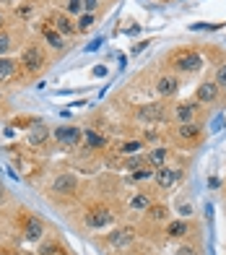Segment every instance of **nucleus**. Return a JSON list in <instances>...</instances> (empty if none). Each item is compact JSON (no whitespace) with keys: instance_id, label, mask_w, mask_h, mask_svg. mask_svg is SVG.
Returning a JSON list of instances; mask_svg holds the SVG:
<instances>
[{"instance_id":"5701e85b","label":"nucleus","mask_w":226,"mask_h":255,"mask_svg":"<svg viewBox=\"0 0 226 255\" xmlns=\"http://www.w3.org/2000/svg\"><path fill=\"white\" fill-rule=\"evenodd\" d=\"M39 255H71V250L60 240H44L39 245Z\"/></svg>"},{"instance_id":"aec40b11","label":"nucleus","mask_w":226,"mask_h":255,"mask_svg":"<svg viewBox=\"0 0 226 255\" xmlns=\"http://www.w3.org/2000/svg\"><path fill=\"white\" fill-rule=\"evenodd\" d=\"M42 39H44V44H50L52 50H65V37L60 31H55L52 26H47V24L42 26Z\"/></svg>"},{"instance_id":"f257e3e1","label":"nucleus","mask_w":226,"mask_h":255,"mask_svg":"<svg viewBox=\"0 0 226 255\" xmlns=\"http://www.w3.org/2000/svg\"><path fill=\"white\" fill-rule=\"evenodd\" d=\"M166 65L172 68V73H177V76H195V73L203 71L206 60H203V55L193 47H179L166 57Z\"/></svg>"},{"instance_id":"9d476101","label":"nucleus","mask_w":226,"mask_h":255,"mask_svg":"<svg viewBox=\"0 0 226 255\" xmlns=\"http://www.w3.org/2000/svg\"><path fill=\"white\" fill-rule=\"evenodd\" d=\"M52 138L60 146H65V148H75L78 143H81V138H83V130L75 128V125H60V128L52 130Z\"/></svg>"},{"instance_id":"72a5a7b5","label":"nucleus","mask_w":226,"mask_h":255,"mask_svg":"<svg viewBox=\"0 0 226 255\" xmlns=\"http://www.w3.org/2000/svg\"><path fill=\"white\" fill-rule=\"evenodd\" d=\"M8 201V193H5V185L0 182V203H5Z\"/></svg>"},{"instance_id":"2eb2a0df","label":"nucleus","mask_w":226,"mask_h":255,"mask_svg":"<svg viewBox=\"0 0 226 255\" xmlns=\"http://www.w3.org/2000/svg\"><path fill=\"white\" fill-rule=\"evenodd\" d=\"M164 232H166V237L169 240H185L190 232H193V224L187 222V219H169V222L164 224Z\"/></svg>"},{"instance_id":"6ab92c4d","label":"nucleus","mask_w":226,"mask_h":255,"mask_svg":"<svg viewBox=\"0 0 226 255\" xmlns=\"http://www.w3.org/2000/svg\"><path fill=\"white\" fill-rule=\"evenodd\" d=\"M104 146H107V138L99 135L96 130H91V128H86L83 130V148H88V151H101Z\"/></svg>"},{"instance_id":"a878e982","label":"nucleus","mask_w":226,"mask_h":255,"mask_svg":"<svg viewBox=\"0 0 226 255\" xmlns=\"http://www.w3.org/2000/svg\"><path fill=\"white\" fill-rule=\"evenodd\" d=\"M10 50H13V37L8 31H0V57L8 55Z\"/></svg>"},{"instance_id":"a211bd4d","label":"nucleus","mask_w":226,"mask_h":255,"mask_svg":"<svg viewBox=\"0 0 226 255\" xmlns=\"http://www.w3.org/2000/svg\"><path fill=\"white\" fill-rule=\"evenodd\" d=\"M169 206L166 203H151V208L146 211V219H149L151 224H166L169 222Z\"/></svg>"},{"instance_id":"4be33fe9","label":"nucleus","mask_w":226,"mask_h":255,"mask_svg":"<svg viewBox=\"0 0 226 255\" xmlns=\"http://www.w3.org/2000/svg\"><path fill=\"white\" fill-rule=\"evenodd\" d=\"M141 148H146L143 138H130V141H120V143H117V154H122V156H135Z\"/></svg>"},{"instance_id":"c85d7f7f","label":"nucleus","mask_w":226,"mask_h":255,"mask_svg":"<svg viewBox=\"0 0 226 255\" xmlns=\"http://www.w3.org/2000/svg\"><path fill=\"white\" fill-rule=\"evenodd\" d=\"M39 120L37 118H31V115H24V118H16L13 123H10V128H34Z\"/></svg>"},{"instance_id":"412c9836","label":"nucleus","mask_w":226,"mask_h":255,"mask_svg":"<svg viewBox=\"0 0 226 255\" xmlns=\"http://www.w3.org/2000/svg\"><path fill=\"white\" fill-rule=\"evenodd\" d=\"M50 135H52V130H50V128L44 125V123H37V125L31 128V133H29V138H26V141H29V146H42V143L47 141Z\"/></svg>"},{"instance_id":"1a4fd4ad","label":"nucleus","mask_w":226,"mask_h":255,"mask_svg":"<svg viewBox=\"0 0 226 255\" xmlns=\"http://www.w3.org/2000/svg\"><path fill=\"white\" fill-rule=\"evenodd\" d=\"M182 180V169H179L177 164H164V167H156L153 172V182L159 185L161 190H169L174 188V185Z\"/></svg>"},{"instance_id":"cd10ccee","label":"nucleus","mask_w":226,"mask_h":255,"mask_svg":"<svg viewBox=\"0 0 226 255\" xmlns=\"http://www.w3.org/2000/svg\"><path fill=\"white\" fill-rule=\"evenodd\" d=\"M65 13L68 16H81L83 13V0H68V3H65Z\"/></svg>"},{"instance_id":"f8f14e48","label":"nucleus","mask_w":226,"mask_h":255,"mask_svg":"<svg viewBox=\"0 0 226 255\" xmlns=\"http://www.w3.org/2000/svg\"><path fill=\"white\" fill-rule=\"evenodd\" d=\"M198 107L200 104L193 99V102H177L172 107V120L179 125V123H195L198 118Z\"/></svg>"},{"instance_id":"6e6552de","label":"nucleus","mask_w":226,"mask_h":255,"mask_svg":"<svg viewBox=\"0 0 226 255\" xmlns=\"http://www.w3.org/2000/svg\"><path fill=\"white\" fill-rule=\"evenodd\" d=\"M172 138L182 146H190V143H198L203 138V125L200 123H179L174 130H172Z\"/></svg>"},{"instance_id":"bb28decb","label":"nucleus","mask_w":226,"mask_h":255,"mask_svg":"<svg viewBox=\"0 0 226 255\" xmlns=\"http://www.w3.org/2000/svg\"><path fill=\"white\" fill-rule=\"evenodd\" d=\"M213 81L219 84V89H221V91H226V60H224V63H219L216 73H213Z\"/></svg>"},{"instance_id":"4468645a","label":"nucleus","mask_w":226,"mask_h":255,"mask_svg":"<svg viewBox=\"0 0 226 255\" xmlns=\"http://www.w3.org/2000/svg\"><path fill=\"white\" fill-rule=\"evenodd\" d=\"M47 26H52L55 31H60L65 39H68V37H75V34H78L75 21H71V16H68L65 10H63V13H52V16L47 18Z\"/></svg>"},{"instance_id":"473e14b6","label":"nucleus","mask_w":226,"mask_h":255,"mask_svg":"<svg viewBox=\"0 0 226 255\" xmlns=\"http://www.w3.org/2000/svg\"><path fill=\"white\" fill-rule=\"evenodd\" d=\"M0 255H21L16 248H0Z\"/></svg>"},{"instance_id":"0eeeda50","label":"nucleus","mask_w":226,"mask_h":255,"mask_svg":"<svg viewBox=\"0 0 226 255\" xmlns=\"http://www.w3.org/2000/svg\"><path fill=\"white\" fill-rule=\"evenodd\" d=\"M135 237H138V232H135V227H130V224H122V227H117V229L107 232L104 242H107V245H109L112 250H125V248H130L133 242H135Z\"/></svg>"},{"instance_id":"ddd939ff","label":"nucleus","mask_w":226,"mask_h":255,"mask_svg":"<svg viewBox=\"0 0 226 255\" xmlns=\"http://www.w3.org/2000/svg\"><path fill=\"white\" fill-rule=\"evenodd\" d=\"M153 86H156V94H159L161 99H169L179 91V76L177 73H161L159 78H156Z\"/></svg>"},{"instance_id":"c9c22d12","label":"nucleus","mask_w":226,"mask_h":255,"mask_svg":"<svg viewBox=\"0 0 226 255\" xmlns=\"http://www.w3.org/2000/svg\"><path fill=\"white\" fill-rule=\"evenodd\" d=\"M3 99H5V91H3V86H0V104H3Z\"/></svg>"},{"instance_id":"f03ea898","label":"nucleus","mask_w":226,"mask_h":255,"mask_svg":"<svg viewBox=\"0 0 226 255\" xmlns=\"http://www.w3.org/2000/svg\"><path fill=\"white\" fill-rule=\"evenodd\" d=\"M172 118V107H166L164 102H149V104H138L133 110V120L141 125H161Z\"/></svg>"},{"instance_id":"c756f323","label":"nucleus","mask_w":226,"mask_h":255,"mask_svg":"<svg viewBox=\"0 0 226 255\" xmlns=\"http://www.w3.org/2000/svg\"><path fill=\"white\" fill-rule=\"evenodd\" d=\"M179 216H182V219H190V216H193V203H179V211H177Z\"/></svg>"},{"instance_id":"2f4dec72","label":"nucleus","mask_w":226,"mask_h":255,"mask_svg":"<svg viewBox=\"0 0 226 255\" xmlns=\"http://www.w3.org/2000/svg\"><path fill=\"white\" fill-rule=\"evenodd\" d=\"M177 255H198V250L193 245H182V248H177Z\"/></svg>"},{"instance_id":"39448f33","label":"nucleus","mask_w":226,"mask_h":255,"mask_svg":"<svg viewBox=\"0 0 226 255\" xmlns=\"http://www.w3.org/2000/svg\"><path fill=\"white\" fill-rule=\"evenodd\" d=\"M83 224L88 229H104L109 224H115V211H112L109 206H104V203H94V206L86 208Z\"/></svg>"},{"instance_id":"dca6fc26","label":"nucleus","mask_w":226,"mask_h":255,"mask_svg":"<svg viewBox=\"0 0 226 255\" xmlns=\"http://www.w3.org/2000/svg\"><path fill=\"white\" fill-rule=\"evenodd\" d=\"M151 203H153V198H151V193H146V190H135L128 198V208L135 214H146L151 208Z\"/></svg>"},{"instance_id":"7ed1b4c3","label":"nucleus","mask_w":226,"mask_h":255,"mask_svg":"<svg viewBox=\"0 0 226 255\" xmlns=\"http://www.w3.org/2000/svg\"><path fill=\"white\" fill-rule=\"evenodd\" d=\"M18 65H21V71H24L26 76H37L42 68L47 65V52H44V47L39 42H31V44H26V47L21 50Z\"/></svg>"},{"instance_id":"393cba45","label":"nucleus","mask_w":226,"mask_h":255,"mask_svg":"<svg viewBox=\"0 0 226 255\" xmlns=\"http://www.w3.org/2000/svg\"><path fill=\"white\" fill-rule=\"evenodd\" d=\"M94 21H96V13H81V16L75 18V29L78 31H88V29L94 26Z\"/></svg>"},{"instance_id":"f704fd0d","label":"nucleus","mask_w":226,"mask_h":255,"mask_svg":"<svg viewBox=\"0 0 226 255\" xmlns=\"http://www.w3.org/2000/svg\"><path fill=\"white\" fill-rule=\"evenodd\" d=\"M0 31H5V16H3V10H0Z\"/></svg>"},{"instance_id":"7c9ffc66","label":"nucleus","mask_w":226,"mask_h":255,"mask_svg":"<svg viewBox=\"0 0 226 255\" xmlns=\"http://www.w3.org/2000/svg\"><path fill=\"white\" fill-rule=\"evenodd\" d=\"M99 10V0H83V13H96Z\"/></svg>"},{"instance_id":"b1692460","label":"nucleus","mask_w":226,"mask_h":255,"mask_svg":"<svg viewBox=\"0 0 226 255\" xmlns=\"http://www.w3.org/2000/svg\"><path fill=\"white\" fill-rule=\"evenodd\" d=\"M169 154H172V151H169L166 146H156V148H151V151L146 154V156H149V164L156 169V167H164V164H166Z\"/></svg>"},{"instance_id":"9b49d317","label":"nucleus","mask_w":226,"mask_h":255,"mask_svg":"<svg viewBox=\"0 0 226 255\" xmlns=\"http://www.w3.org/2000/svg\"><path fill=\"white\" fill-rule=\"evenodd\" d=\"M219 97H221V89L213 78L200 81L198 89H195V102L198 104H213V102H219Z\"/></svg>"},{"instance_id":"20e7f679","label":"nucleus","mask_w":226,"mask_h":255,"mask_svg":"<svg viewBox=\"0 0 226 255\" xmlns=\"http://www.w3.org/2000/svg\"><path fill=\"white\" fill-rule=\"evenodd\" d=\"M16 227L21 232V237H24L26 242H39L44 237V222L37 216V214H31L26 211V208H18V216H16Z\"/></svg>"},{"instance_id":"f3484780","label":"nucleus","mask_w":226,"mask_h":255,"mask_svg":"<svg viewBox=\"0 0 226 255\" xmlns=\"http://www.w3.org/2000/svg\"><path fill=\"white\" fill-rule=\"evenodd\" d=\"M18 71H21L18 60H13V57H8V55L0 57V84H10V81L18 76Z\"/></svg>"},{"instance_id":"423d86ee","label":"nucleus","mask_w":226,"mask_h":255,"mask_svg":"<svg viewBox=\"0 0 226 255\" xmlns=\"http://www.w3.org/2000/svg\"><path fill=\"white\" fill-rule=\"evenodd\" d=\"M52 195H60V198H75L78 190H81V180H78L73 172H63L52 180Z\"/></svg>"}]
</instances>
